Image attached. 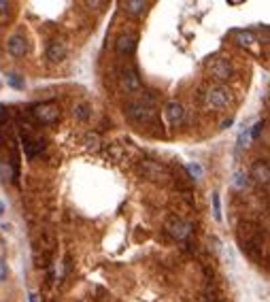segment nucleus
<instances>
[{"mask_svg": "<svg viewBox=\"0 0 270 302\" xmlns=\"http://www.w3.org/2000/svg\"><path fill=\"white\" fill-rule=\"evenodd\" d=\"M22 147L26 151L28 158H34L36 153H40L45 149V139L40 134H34V132H26L22 137Z\"/></svg>", "mask_w": 270, "mask_h": 302, "instance_id": "nucleus-7", "label": "nucleus"}, {"mask_svg": "<svg viewBox=\"0 0 270 302\" xmlns=\"http://www.w3.org/2000/svg\"><path fill=\"white\" fill-rule=\"evenodd\" d=\"M7 49H9V54H11L13 58H24L28 56V51H30V43H28V36L24 32H15L9 36L7 40Z\"/></svg>", "mask_w": 270, "mask_h": 302, "instance_id": "nucleus-5", "label": "nucleus"}, {"mask_svg": "<svg viewBox=\"0 0 270 302\" xmlns=\"http://www.w3.org/2000/svg\"><path fill=\"white\" fill-rule=\"evenodd\" d=\"M66 58V45L62 43V40H51V43L47 45V60L49 62H62Z\"/></svg>", "mask_w": 270, "mask_h": 302, "instance_id": "nucleus-11", "label": "nucleus"}, {"mask_svg": "<svg viewBox=\"0 0 270 302\" xmlns=\"http://www.w3.org/2000/svg\"><path fill=\"white\" fill-rule=\"evenodd\" d=\"M32 117L43 123V126H49V123H54L58 117H60V109L58 105H54V102H36V105H32Z\"/></svg>", "mask_w": 270, "mask_h": 302, "instance_id": "nucleus-3", "label": "nucleus"}, {"mask_svg": "<svg viewBox=\"0 0 270 302\" xmlns=\"http://www.w3.org/2000/svg\"><path fill=\"white\" fill-rule=\"evenodd\" d=\"M188 170H190V175L194 177V179H200L202 177V168L198 164H188Z\"/></svg>", "mask_w": 270, "mask_h": 302, "instance_id": "nucleus-21", "label": "nucleus"}, {"mask_svg": "<svg viewBox=\"0 0 270 302\" xmlns=\"http://www.w3.org/2000/svg\"><path fill=\"white\" fill-rule=\"evenodd\" d=\"M123 7H126V11L132 15H143L145 9H147V3H143V0H128Z\"/></svg>", "mask_w": 270, "mask_h": 302, "instance_id": "nucleus-14", "label": "nucleus"}, {"mask_svg": "<svg viewBox=\"0 0 270 302\" xmlns=\"http://www.w3.org/2000/svg\"><path fill=\"white\" fill-rule=\"evenodd\" d=\"M164 230L172 238H176V241H185V238L192 234V224L181 220V217H168L164 224Z\"/></svg>", "mask_w": 270, "mask_h": 302, "instance_id": "nucleus-4", "label": "nucleus"}, {"mask_svg": "<svg viewBox=\"0 0 270 302\" xmlns=\"http://www.w3.org/2000/svg\"><path fill=\"white\" fill-rule=\"evenodd\" d=\"M7 83H9L11 88H15V90H24V88H26L24 77H19V75H9V77H7Z\"/></svg>", "mask_w": 270, "mask_h": 302, "instance_id": "nucleus-18", "label": "nucleus"}, {"mask_svg": "<svg viewBox=\"0 0 270 302\" xmlns=\"http://www.w3.org/2000/svg\"><path fill=\"white\" fill-rule=\"evenodd\" d=\"M121 85L128 94H141L143 92V81L134 66H126L121 70Z\"/></svg>", "mask_w": 270, "mask_h": 302, "instance_id": "nucleus-6", "label": "nucleus"}, {"mask_svg": "<svg viewBox=\"0 0 270 302\" xmlns=\"http://www.w3.org/2000/svg\"><path fill=\"white\" fill-rule=\"evenodd\" d=\"M232 123H234V117H228V119H226V121L221 123V128H223V130H228V128L232 126Z\"/></svg>", "mask_w": 270, "mask_h": 302, "instance_id": "nucleus-24", "label": "nucleus"}, {"mask_svg": "<svg viewBox=\"0 0 270 302\" xmlns=\"http://www.w3.org/2000/svg\"><path fill=\"white\" fill-rule=\"evenodd\" d=\"M126 113H128V117L132 121H137V123H151L155 119V113H158V111H155L151 98L147 96V98H141V100L130 102Z\"/></svg>", "mask_w": 270, "mask_h": 302, "instance_id": "nucleus-1", "label": "nucleus"}, {"mask_svg": "<svg viewBox=\"0 0 270 302\" xmlns=\"http://www.w3.org/2000/svg\"><path fill=\"white\" fill-rule=\"evenodd\" d=\"M234 187H236V190H245V187L249 185V177L243 172V170H236L234 172Z\"/></svg>", "mask_w": 270, "mask_h": 302, "instance_id": "nucleus-16", "label": "nucleus"}, {"mask_svg": "<svg viewBox=\"0 0 270 302\" xmlns=\"http://www.w3.org/2000/svg\"><path fill=\"white\" fill-rule=\"evenodd\" d=\"M249 141H251V137H249V130L245 128L241 134H238V151H241V149H245L247 145H249Z\"/></svg>", "mask_w": 270, "mask_h": 302, "instance_id": "nucleus-19", "label": "nucleus"}, {"mask_svg": "<svg viewBox=\"0 0 270 302\" xmlns=\"http://www.w3.org/2000/svg\"><path fill=\"white\" fill-rule=\"evenodd\" d=\"M5 213V206H3V202H0V215H3Z\"/></svg>", "mask_w": 270, "mask_h": 302, "instance_id": "nucleus-27", "label": "nucleus"}, {"mask_svg": "<svg viewBox=\"0 0 270 302\" xmlns=\"http://www.w3.org/2000/svg\"><path fill=\"white\" fill-rule=\"evenodd\" d=\"M211 198H213V215H215V220L221 222V200H219V194L213 192Z\"/></svg>", "mask_w": 270, "mask_h": 302, "instance_id": "nucleus-17", "label": "nucleus"}, {"mask_svg": "<svg viewBox=\"0 0 270 302\" xmlns=\"http://www.w3.org/2000/svg\"><path fill=\"white\" fill-rule=\"evenodd\" d=\"M253 179L257 183H264L268 185V179H270V168H268V164L264 160H257L255 166H253Z\"/></svg>", "mask_w": 270, "mask_h": 302, "instance_id": "nucleus-13", "label": "nucleus"}, {"mask_svg": "<svg viewBox=\"0 0 270 302\" xmlns=\"http://www.w3.org/2000/svg\"><path fill=\"white\" fill-rule=\"evenodd\" d=\"M89 111H92L89 102H79V105L75 107V117L81 119V121H85V119H89Z\"/></svg>", "mask_w": 270, "mask_h": 302, "instance_id": "nucleus-15", "label": "nucleus"}, {"mask_svg": "<svg viewBox=\"0 0 270 302\" xmlns=\"http://www.w3.org/2000/svg\"><path fill=\"white\" fill-rule=\"evenodd\" d=\"M137 45H139V36L134 32H126V34H119L117 43H115V49L117 54L121 56H132L137 51Z\"/></svg>", "mask_w": 270, "mask_h": 302, "instance_id": "nucleus-8", "label": "nucleus"}, {"mask_svg": "<svg viewBox=\"0 0 270 302\" xmlns=\"http://www.w3.org/2000/svg\"><path fill=\"white\" fill-rule=\"evenodd\" d=\"M164 113H166V119H168V123H170V126H179V123L183 121V117H185L183 105H181V102H176V100L166 102Z\"/></svg>", "mask_w": 270, "mask_h": 302, "instance_id": "nucleus-10", "label": "nucleus"}, {"mask_svg": "<svg viewBox=\"0 0 270 302\" xmlns=\"http://www.w3.org/2000/svg\"><path fill=\"white\" fill-rule=\"evenodd\" d=\"M28 302H36V296H34V294H30V296H28Z\"/></svg>", "mask_w": 270, "mask_h": 302, "instance_id": "nucleus-26", "label": "nucleus"}, {"mask_svg": "<svg viewBox=\"0 0 270 302\" xmlns=\"http://www.w3.org/2000/svg\"><path fill=\"white\" fill-rule=\"evenodd\" d=\"M232 102V96H230V90H226L221 85H215V88H209L204 94V105L206 109H213V111H219V109H226L228 105Z\"/></svg>", "mask_w": 270, "mask_h": 302, "instance_id": "nucleus-2", "label": "nucleus"}, {"mask_svg": "<svg viewBox=\"0 0 270 302\" xmlns=\"http://www.w3.org/2000/svg\"><path fill=\"white\" fill-rule=\"evenodd\" d=\"M232 64H230V60H226V58H219V60H215L213 64H211V75L217 79V81H228L232 77Z\"/></svg>", "mask_w": 270, "mask_h": 302, "instance_id": "nucleus-9", "label": "nucleus"}, {"mask_svg": "<svg viewBox=\"0 0 270 302\" xmlns=\"http://www.w3.org/2000/svg\"><path fill=\"white\" fill-rule=\"evenodd\" d=\"M262 128H264V121H257L255 126H253V130H249V137H251V139H257V137H259V132H262Z\"/></svg>", "mask_w": 270, "mask_h": 302, "instance_id": "nucleus-22", "label": "nucleus"}, {"mask_svg": "<svg viewBox=\"0 0 270 302\" xmlns=\"http://www.w3.org/2000/svg\"><path fill=\"white\" fill-rule=\"evenodd\" d=\"M232 34H234L236 43L241 47H255V43H257V38H255V34L251 32V30H234Z\"/></svg>", "mask_w": 270, "mask_h": 302, "instance_id": "nucleus-12", "label": "nucleus"}, {"mask_svg": "<svg viewBox=\"0 0 270 302\" xmlns=\"http://www.w3.org/2000/svg\"><path fill=\"white\" fill-rule=\"evenodd\" d=\"M9 9V3H5V0H0V13H5Z\"/></svg>", "mask_w": 270, "mask_h": 302, "instance_id": "nucleus-25", "label": "nucleus"}, {"mask_svg": "<svg viewBox=\"0 0 270 302\" xmlns=\"http://www.w3.org/2000/svg\"><path fill=\"white\" fill-rule=\"evenodd\" d=\"M85 147L87 149H98V137H96V134H87V137H85Z\"/></svg>", "mask_w": 270, "mask_h": 302, "instance_id": "nucleus-20", "label": "nucleus"}, {"mask_svg": "<svg viewBox=\"0 0 270 302\" xmlns=\"http://www.w3.org/2000/svg\"><path fill=\"white\" fill-rule=\"evenodd\" d=\"M7 277V264L5 262H0V281H3Z\"/></svg>", "mask_w": 270, "mask_h": 302, "instance_id": "nucleus-23", "label": "nucleus"}]
</instances>
